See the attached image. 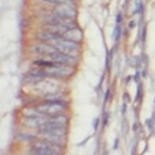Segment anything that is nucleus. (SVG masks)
Here are the masks:
<instances>
[{
  "label": "nucleus",
  "mask_w": 155,
  "mask_h": 155,
  "mask_svg": "<svg viewBox=\"0 0 155 155\" xmlns=\"http://www.w3.org/2000/svg\"><path fill=\"white\" fill-rule=\"evenodd\" d=\"M37 110L41 113L49 115V117H54V115L62 114L66 109V102H52V101H45L44 104L37 105Z\"/></svg>",
  "instance_id": "nucleus-1"
},
{
  "label": "nucleus",
  "mask_w": 155,
  "mask_h": 155,
  "mask_svg": "<svg viewBox=\"0 0 155 155\" xmlns=\"http://www.w3.org/2000/svg\"><path fill=\"white\" fill-rule=\"evenodd\" d=\"M44 60H48V61H53V62H57V64H64V65H76L77 64V60L78 57L76 56H70V54H66V53H62L60 51H56L51 54H47L44 57H41Z\"/></svg>",
  "instance_id": "nucleus-2"
},
{
  "label": "nucleus",
  "mask_w": 155,
  "mask_h": 155,
  "mask_svg": "<svg viewBox=\"0 0 155 155\" xmlns=\"http://www.w3.org/2000/svg\"><path fill=\"white\" fill-rule=\"evenodd\" d=\"M53 13L61 17H76V8L70 4H60L53 9Z\"/></svg>",
  "instance_id": "nucleus-3"
},
{
  "label": "nucleus",
  "mask_w": 155,
  "mask_h": 155,
  "mask_svg": "<svg viewBox=\"0 0 155 155\" xmlns=\"http://www.w3.org/2000/svg\"><path fill=\"white\" fill-rule=\"evenodd\" d=\"M51 118L49 115H45V117H28V115H25L23 119L24 125L27 126V127H31V129H38L43 123H45L48 121V119Z\"/></svg>",
  "instance_id": "nucleus-4"
},
{
  "label": "nucleus",
  "mask_w": 155,
  "mask_h": 155,
  "mask_svg": "<svg viewBox=\"0 0 155 155\" xmlns=\"http://www.w3.org/2000/svg\"><path fill=\"white\" fill-rule=\"evenodd\" d=\"M56 51H58V49L56 47H53L52 44L44 43V41H41L40 44H37V45H35V47H33V52H35V53H37V54H40L41 57L53 53V52H56Z\"/></svg>",
  "instance_id": "nucleus-5"
},
{
  "label": "nucleus",
  "mask_w": 155,
  "mask_h": 155,
  "mask_svg": "<svg viewBox=\"0 0 155 155\" xmlns=\"http://www.w3.org/2000/svg\"><path fill=\"white\" fill-rule=\"evenodd\" d=\"M45 31L54 33V35H58V36H64L69 31V28L65 25H60V24H45Z\"/></svg>",
  "instance_id": "nucleus-6"
},
{
  "label": "nucleus",
  "mask_w": 155,
  "mask_h": 155,
  "mask_svg": "<svg viewBox=\"0 0 155 155\" xmlns=\"http://www.w3.org/2000/svg\"><path fill=\"white\" fill-rule=\"evenodd\" d=\"M65 38H68V40H72V41H76V43H81V40H82V32L80 31L78 27L76 28H70V29L64 35Z\"/></svg>",
  "instance_id": "nucleus-7"
},
{
  "label": "nucleus",
  "mask_w": 155,
  "mask_h": 155,
  "mask_svg": "<svg viewBox=\"0 0 155 155\" xmlns=\"http://www.w3.org/2000/svg\"><path fill=\"white\" fill-rule=\"evenodd\" d=\"M44 101L52 102H66V97L62 91H54V93H47L44 96Z\"/></svg>",
  "instance_id": "nucleus-8"
},
{
  "label": "nucleus",
  "mask_w": 155,
  "mask_h": 155,
  "mask_svg": "<svg viewBox=\"0 0 155 155\" xmlns=\"http://www.w3.org/2000/svg\"><path fill=\"white\" fill-rule=\"evenodd\" d=\"M43 81H44L43 78L32 74L31 72H28L25 74V77H24V82L25 84H40V82H43Z\"/></svg>",
  "instance_id": "nucleus-9"
},
{
  "label": "nucleus",
  "mask_w": 155,
  "mask_h": 155,
  "mask_svg": "<svg viewBox=\"0 0 155 155\" xmlns=\"http://www.w3.org/2000/svg\"><path fill=\"white\" fill-rule=\"evenodd\" d=\"M45 3H52V4L60 5V4H70V5H74L73 4L72 0H43Z\"/></svg>",
  "instance_id": "nucleus-10"
},
{
  "label": "nucleus",
  "mask_w": 155,
  "mask_h": 155,
  "mask_svg": "<svg viewBox=\"0 0 155 155\" xmlns=\"http://www.w3.org/2000/svg\"><path fill=\"white\" fill-rule=\"evenodd\" d=\"M19 138L21 140H28V142H32V140L36 139L33 135H31V134H19Z\"/></svg>",
  "instance_id": "nucleus-11"
},
{
  "label": "nucleus",
  "mask_w": 155,
  "mask_h": 155,
  "mask_svg": "<svg viewBox=\"0 0 155 155\" xmlns=\"http://www.w3.org/2000/svg\"><path fill=\"white\" fill-rule=\"evenodd\" d=\"M119 36H121V27H119V24H117V27H115V31H114V40L118 41L119 40Z\"/></svg>",
  "instance_id": "nucleus-12"
},
{
  "label": "nucleus",
  "mask_w": 155,
  "mask_h": 155,
  "mask_svg": "<svg viewBox=\"0 0 155 155\" xmlns=\"http://www.w3.org/2000/svg\"><path fill=\"white\" fill-rule=\"evenodd\" d=\"M121 20H122V15H121V13H118V16H117V24L121 23Z\"/></svg>",
  "instance_id": "nucleus-13"
},
{
  "label": "nucleus",
  "mask_w": 155,
  "mask_h": 155,
  "mask_svg": "<svg viewBox=\"0 0 155 155\" xmlns=\"http://www.w3.org/2000/svg\"><path fill=\"white\" fill-rule=\"evenodd\" d=\"M138 129H139L138 123H134V126H133V130H134V131H138Z\"/></svg>",
  "instance_id": "nucleus-14"
},
{
  "label": "nucleus",
  "mask_w": 155,
  "mask_h": 155,
  "mask_svg": "<svg viewBox=\"0 0 155 155\" xmlns=\"http://www.w3.org/2000/svg\"><path fill=\"white\" fill-rule=\"evenodd\" d=\"M98 123H100V119H96V122H94V130L98 127Z\"/></svg>",
  "instance_id": "nucleus-15"
},
{
  "label": "nucleus",
  "mask_w": 155,
  "mask_h": 155,
  "mask_svg": "<svg viewBox=\"0 0 155 155\" xmlns=\"http://www.w3.org/2000/svg\"><path fill=\"white\" fill-rule=\"evenodd\" d=\"M134 25H135V23H134V21H131V23H130V28H133Z\"/></svg>",
  "instance_id": "nucleus-16"
}]
</instances>
